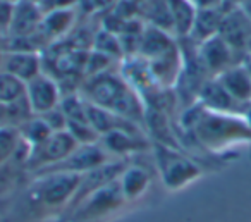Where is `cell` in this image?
Wrapping results in <instances>:
<instances>
[{
  "label": "cell",
  "mask_w": 251,
  "mask_h": 222,
  "mask_svg": "<svg viewBox=\"0 0 251 222\" xmlns=\"http://www.w3.org/2000/svg\"><path fill=\"white\" fill-rule=\"evenodd\" d=\"M81 176L69 172L31 174L25 186L0 208L2 222L59 221L77 190Z\"/></svg>",
  "instance_id": "6da1fadb"
},
{
  "label": "cell",
  "mask_w": 251,
  "mask_h": 222,
  "mask_svg": "<svg viewBox=\"0 0 251 222\" xmlns=\"http://www.w3.org/2000/svg\"><path fill=\"white\" fill-rule=\"evenodd\" d=\"M179 128L193 139L195 146L215 157L251 146V126L243 114L213 112L198 102L182 111Z\"/></svg>",
  "instance_id": "7a4b0ae2"
},
{
  "label": "cell",
  "mask_w": 251,
  "mask_h": 222,
  "mask_svg": "<svg viewBox=\"0 0 251 222\" xmlns=\"http://www.w3.org/2000/svg\"><path fill=\"white\" fill-rule=\"evenodd\" d=\"M79 93L90 104L124 119H129L145 128V115H147L145 100L131 86L129 81L122 76L121 71L108 69L105 73L84 78Z\"/></svg>",
  "instance_id": "3957f363"
},
{
  "label": "cell",
  "mask_w": 251,
  "mask_h": 222,
  "mask_svg": "<svg viewBox=\"0 0 251 222\" xmlns=\"http://www.w3.org/2000/svg\"><path fill=\"white\" fill-rule=\"evenodd\" d=\"M151 153L162 184L169 191L184 190L205 174V167L181 148L153 143Z\"/></svg>",
  "instance_id": "277c9868"
},
{
  "label": "cell",
  "mask_w": 251,
  "mask_h": 222,
  "mask_svg": "<svg viewBox=\"0 0 251 222\" xmlns=\"http://www.w3.org/2000/svg\"><path fill=\"white\" fill-rule=\"evenodd\" d=\"M117 179L110 181L95 193L88 194L79 205L67 212L57 222H110L129 207Z\"/></svg>",
  "instance_id": "5b68a950"
},
{
  "label": "cell",
  "mask_w": 251,
  "mask_h": 222,
  "mask_svg": "<svg viewBox=\"0 0 251 222\" xmlns=\"http://www.w3.org/2000/svg\"><path fill=\"white\" fill-rule=\"evenodd\" d=\"M79 145L76 139L73 138L69 131H55L38 143L36 146L29 148V172L36 174L53 167L55 164L62 162L74 148Z\"/></svg>",
  "instance_id": "8992f818"
},
{
  "label": "cell",
  "mask_w": 251,
  "mask_h": 222,
  "mask_svg": "<svg viewBox=\"0 0 251 222\" xmlns=\"http://www.w3.org/2000/svg\"><path fill=\"white\" fill-rule=\"evenodd\" d=\"M219 35L244 62L251 49V19L241 5L227 9Z\"/></svg>",
  "instance_id": "52a82bcc"
},
{
  "label": "cell",
  "mask_w": 251,
  "mask_h": 222,
  "mask_svg": "<svg viewBox=\"0 0 251 222\" xmlns=\"http://www.w3.org/2000/svg\"><path fill=\"white\" fill-rule=\"evenodd\" d=\"M114 160L107 152L103 150V146L100 143H86V145H77L74 148V152H71L62 162L55 164L53 167L42 172L36 174H43V172H69V174H81L90 172V170L97 169V167L103 166V164Z\"/></svg>",
  "instance_id": "ba28073f"
},
{
  "label": "cell",
  "mask_w": 251,
  "mask_h": 222,
  "mask_svg": "<svg viewBox=\"0 0 251 222\" xmlns=\"http://www.w3.org/2000/svg\"><path fill=\"white\" fill-rule=\"evenodd\" d=\"M196 45V43H195ZM196 54H198L200 62L206 69V73L212 78H217L224 71L230 69L236 64H243V60L237 57V54L229 47V43L220 35H215L212 38L196 45Z\"/></svg>",
  "instance_id": "9c48e42d"
},
{
  "label": "cell",
  "mask_w": 251,
  "mask_h": 222,
  "mask_svg": "<svg viewBox=\"0 0 251 222\" xmlns=\"http://www.w3.org/2000/svg\"><path fill=\"white\" fill-rule=\"evenodd\" d=\"M26 100L33 114L42 115L53 111L62 102V88L59 81L47 74L45 71L26 83Z\"/></svg>",
  "instance_id": "30bf717a"
},
{
  "label": "cell",
  "mask_w": 251,
  "mask_h": 222,
  "mask_svg": "<svg viewBox=\"0 0 251 222\" xmlns=\"http://www.w3.org/2000/svg\"><path fill=\"white\" fill-rule=\"evenodd\" d=\"M121 190L124 193L126 200L131 205L141 201L148 193H150L151 183H153V176H151L150 169L140 162H133V159L126 164L122 172L117 177Z\"/></svg>",
  "instance_id": "8fae6325"
},
{
  "label": "cell",
  "mask_w": 251,
  "mask_h": 222,
  "mask_svg": "<svg viewBox=\"0 0 251 222\" xmlns=\"http://www.w3.org/2000/svg\"><path fill=\"white\" fill-rule=\"evenodd\" d=\"M76 19H77V7L47 11L38 31V35L42 36L45 47H50L52 43L67 38L73 33Z\"/></svg>",
  "instance_id": "7c38bea8"
},
{
  "label": "cell",
  "mask_w": 251,
  "mask_h": 222,
  "mask_svg": "<svg viewBox=\"0 0 251 222\" xmlns=\"http://www.w3.org/2000/svg\"><path fill=\"white\" fill-rule=\"evenodd\" d=\"M45 11L38 0H18L14 4V16H12L9 38H23L33 36L40 31Z\"/></svg>",
  "instance_id": "4fadbf2b"
},
{
  "label": "cell",
  "mask_w": 251,
  "mask_h": 222,
  "mask_svg": "<svg viewBox=\"0 0 251 222\" xmlns=\"http://www.w3.org/2000/svg\"><path fill=\"white\" fill-rule=\"evenodd\" d=\"M0 69L7 71L12 76L28 83L40 73H43V57L40 52H28V50H7L4 62Z\"/></svg>",
  "instance_id": "5bb4252c"
},
{
  "label": "cell",
  "mask_w": 251,
  "mask_h": 222,
  "mask_svg": "<svg viewBox=\"0 0 251 222\" xmlns=\"http://www.w3.org/2000/svg\"><path fill=\"white\" fill-rule=\"evenodd\" d=\"M227 9L229 7L224 5V4L208 5V7H200L198 12H196L193 29L188 36L189 42H193V43L198 45V43H201V42H205V40L212 38V36L219 35L220 26H222L224 16H226Z\"/></svg>",
  "instance_id": "9a60e30c"
},
{
  "label": "cell",
  "mask_w": 251,
  "mask_h": 222,
  "mask_svg": "<svg viewBox=\"0 0 251 222\" xmlns=\"http://www.w3.org/2000/svg\"><path fill=\"white\" fill-rule=\"evenodd\" d=\"M198 102L201 107L213 112H224V114H243L244 107H241L226 88L220 84L217 78H210L198 93Z\"/></svg>",
  "instance_id": "2e32d148"
},
{
  "label": "cell",
  "mask_w": 251,
  "mask_h": 222,
  "mask_svg": "<svg viewBox=\"0 0 251 222\" xmlns=\"http://www.w3.org/2000/svg\"><path fill=\"white\" fill-rule=\"evenodd\" d=\"M217 80L220 81L224 88L227 90V93L241 105L246 107L251 104V69L246 64H236L230 69L224 71L220 76H217Z\"/></svg>",
  "instance_id": "e0dca14e"
},
{
  "label": "cell",
  "mask_w": 251,
  "mask_h": 222,
  "mask_svg": "<svg viewBox=\"0 0 251 222\" xmlns=\"http://www.w3.org/2000/svg\"><path fill=\"white\" fill-rule=\"evenodd\" d=\"M169 9H171L174 35L179 40L188 38L193 29V25H195L198 7L193 4L191 0H169Z\"/></svg>",
  "instance_id": "ac0fdd59"
},
{
  "label": "cell",
  "mask_w": 251,
  "mask_h": 222,
  "mask_svg": "<svg viewBox=\"0 0 251 222\" xmlns=\"http://www.w3.org/2000/svg\"><path fill=\"white\" fill-rule=\"evenodd\" d=\"M19 133H21V138L26 141V145L31 148V146H36L38 143H42L43 139L49 138L53 131L49 128V124L43 121L42 115H33L31 119H28V121L19 128Z\"/></svg>",
  "instance_id": "d6986e66"
},
{
  "label": "cell",
  "mask_w": 251,
  "mask_h": 222,
  "mask_svg": "<svg viewBox=\"0 0 251 222\" xmlns=\"http://www.w3.org/2000/svg\"><path fill=\"white\" fill-rule=\"evenodd\" d=\"M23 143L19 128L16 126H0V166L14 157Z\"/></svg>",
  "instance_id": "ffe728a7"
},
{
  "label": "cell",
  "mask_w": 251,
  "mask_h": 222,
  "mask_svg": "<svg viewBox=\"0 0 251 222\" xmlns=\"http://www.w3.org/2000/svg\"><path fill=\"white\" fill-rule=\"evenodd\" d=\"M26 95V83L12 76L7 71L0 69V102L12 104Z\"/></svg>",
  "instance_id": "44dd1931"
},
{
  "label": "cell",
  "mask_w": 251,
  "mask_h": 222,
  "mask_svg": "<svg viewBox=\"0 0 251 222\" xmlns=\"http://www.w3.org/2000/svg\"><path fill=\"white\" fill-rule=\"evenodd\" d=\"M14 4L9 0H0V36L7 38L11 31L12 16H14Z\"/></svg>",
  "instance_id": "7402d4cb"
},
{
  "label": "cell",
  "mask_w": 251,
  "mask_h": 222,
  "mask_svg": "<svg viewBox=\"0 0 251 222\" xmlns=\"http://www.w3.org/2000/svg\"><path fill=\"white\" fill-rule=\"evenodd\" d=\"M0 126H9L7 104H2V102H0Z\"/></svg>",
  "instance_id": "603a6c76"
},
{
  "label": "cell",
  "mask_w": 251,
  "mask_h": 222,
  "mask_svg": "<svg viewBox=\"0 0 251 222\" xmlns=\"http://www.w3.org/2000/svg\"><path fill=\"white\" fill-rule=\"evenodd\" d=\"M193 4L196 7H208V5H215V4H220V0H191Z\"/></svg>",
  "instance_id": "cb8c5ba5"
},
{
  "label": "cell",
  "mask_w": 251,
  "mask_h": 222,
  "mask_svg": "<svg viewBox=\"0 0 251 222\" xmlns=\"http://www.w3.org/2000/svg\"><path fill=\"white\" fill-rule=\"evenodd\" d=\"M5 52H7V43H5L4 36H0V67H2V62H4Z\"/></svg>",
  "instance_id": "d4e9b609"
},
{
  "label": "cell",
  "mask_w": 251,
  "mask_h": 222,
  "mask_svg": "<svg viewBox=\"0 0 251 222\" xmlns=\"http://www.w3.org/2000/svg\"><path fill=\"white\" fill-rule=\"evenodd\" d=\"M243 0H220V4L227 5V7H232V5H239Z\"/></svg>",
  "instance_id": "484cf974"
},
{
  "label": "cell",
  "mask_w": 251,
  "mask_h": 222,
  "mask_svg": "<svg viewBox=\"0 0 251 222\" xmlns=\"http://www.w3.org/2000/svg\"><path fill=\"white\" fill-rule=\"evenodd\" d=\"M244 64L251 69V49H250V52H248V57H246V60H244Z\"/></svg>",
  "instance_id": "4316f807"
},
{
  "label": "cell",
  "mask_w": 251,
  "mask_h": 222,
  "mask_svg": "<svg viewBox=\"0 0 251 222\" xmlns=\"http://www.w3.org/2000/svg\"><path fill=\"white\" fill-rule=\"evenodd\" d=\"M9 2H18V0H9Z\"/></svg>",
  "instance_id": "83f0119b"
}]
</instances>
